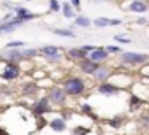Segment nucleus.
Masks as SVG:
<instances>
[{"mask_svg": "<svg viewBox=\"0 0 149 135\" xmlns=\"http://www.w3.org/2000/svg\"><path fill=\"white\" fill-rule=\"evenodd\" d=\"M135 23H137V25H149V21H147V19L144 18V16H140V18H137V19H135Z\"/></svg>", "mask_w": 149, "mask_h": 135, "instance_id": "obj_35", "label": "nucleus"}, {"mask_svg": "<svg viewBox=\"0 0 149 135\" xmlns=\"http://www.w3.org/2000/svg\"><path fill=\"white\" fill-rule=\"evenodd\" d=\"M68 2L74 6V9H76V11H79V9H81V0H68Z\"/></svg>", "mask_w": 149, "mask_h": 135, "instance_id": "obj_33", "label": "nucleus"}, {"mask_svg": "<svg viewBox=\"0 0 149 135\" xmlns=\"http://www.w3.org/2000/svg\"><path fill=\"white\" fill-rule=\"evenodd\" d=\"M61 11V4L58 0H49V13H60Z\"/></svg>", "mask_w": 149, "mask_h": 135, "instance_id": "obj_29", "label": "nucleus"}, {"mask_svg": "<svg viewBox=\"0 0 149 135\" xmlns=\"http://www.w3.org/2000/svg\"><path fill=\"white\" fill-rule=\"evenodd\" d=\"M105 49H107L109 54H121L123 53V49L119 46H116V44H109V46H105Z\"/></svg>", "mask_w": 149, "mask_h": 135, "instance_id": "obj_28", "label": "nucleus"}, {"mask_svg": "<svg viewBox=\"0 0 149 135\" xmlns=\"http://www.w3.org/2000/svg\"><path fill=\"white\" fill-rule=\"evenodd\" d=\"M121 9L126 13H135V14H144L149 11V2L147 0H123Z\"/></svg>", "mask_w": 149, "mask_h": 135, "instance_id": "obj_3", "label": "nucleus"}, {"mask_svg": "<svg viewBox=\"0 0 149 135\" xmlns=\"http://www.w3.org/2000/svg\"><path fill=\"white\" fill-rule=\"evenodd\" d=\"M74 25L76 26H81V28H90L93 25V19H90L88 16H83V14H77L76 21H74Z\"/></svg>", "mask_w": 149, "mask_h": 135, "instance_id": "obj_18", "label": "nucleus"}, {"mask_svg": "<svg viewBox=\"0 0 149 135\" xmlns=\"http://www.w3.org/2000/svg\"><path fill=\"white\" fill-rule=\"evenodd\" d=\"M93 25H95L97 28H107V26H111V18L98 16L97 19H93Z\"/></svg>", "mask_w": 149, "mask_h": 135, "instance_id": "obj_21", "label": "nucleus"}, {"mask_svg": "<svg viewBox=\"0 0 149 135\" xmlns=\"http://www.w3.org/2000/svg\"><path fill=\"white\" fill-rule=\"evenodd\" d=\"M61 14H63V18H67V19H76V18H77L76 9H74V6L68 2V0L61 4Z\"/></svg>", "mask_w": 149, "mask_h": 135, "instance_id": "obj_17", "label": "nucleus"}, {"mask_svg": "<svg viewBox=\"0 0 149 135\" xmlns=\"http://www.w3.org/2000/svg\"><path fill=\"white\" fill-rule=\"evenodd\" d=\"M51 111H53V104L49 102L47 97L37 98V102L32 105V114H33L35 118H44V114H47V112H51Z\"/></svg>", "mask_w": 149, "mask_h": 135, "instance_id": "obj_6", "label": "nucleus"}, {"mask_svg": "<svg viewBox=\"0 0 149 135\" xmlns=\"http://www.w3.org/2000/svg\"><path fill=\"white\" fill-rule=\"evenodd\" d=\"M107 123H109L111 128H121L123 123H125V118H123V116H114V118H111Z\"/></svg>", "mask_w": 149, "mask_h": 135, "instance_id": "obj_23", "label": "nucleus"}, {"mask_svg": "<svg viewBox=\"0 0 149 135\" xmlns=\"http://www.w3.org/2000/svg\"><path fill=\"white\" fill-rule=\"evenodd\" d=\"M53 33H54V35H60V37H70V39L77 37L76 32H74V28H70V26H68V28H54Z\"/></svg>", "mask_w": 149, "mask_h": 135, "instance_id": "obj_19", "label": "nucleus"}, {"mask_svg": "<svg viewBox=\"0 0 149 135\" xmlns=\"http://www.w3.org/2000/svg\"><path fill=\"white\" fill-rule=\"evenodd\" d=\"M25 2H30V0H25Z\"/></svg>", "mask_w": 149, "mask_h": 135, "instance_id": "obj_38", "label": "nucleus"}, {"mask_svg": "<svg viewBox=\"0 0 149 135\" xmlns=\"http://www.w3.org/2000/svg\"><path fill=\"white\" fill-rule=\"evenodd\" d=\"M47 98H49V102L53 104V105H63L65 102H67V91L63 90V86H60V84H54L51 90H47V95H46Z\"/></svg>", "mask_w": 149, "mask_h": 135, "instance_id": "obj_5", "label": "nucleus"}, {"mask_svg": "<svg viewBox=\"0 0 149 135\" xmlns=\"http://www.w3.org/2000/svg\"><path fill=\"white\" fill-rule=\"evenodd\" d=\"M98 2H112V0H98Z\"/></svg>", "mask_w": 149, "mask_h": 135, "instance_id": "obj_37", "label": "nucleus"}, {"mask_svg": "<svg viewBox=\"0 0 149 135\" xmlns=\"http://www.w3.org/2000/svg\"><path fill=\"white\" fill-rule=\"evenodd\" d=\"M114 76V69L111 65H100L98 69H97V72L91 76V79H93V83H97V84H100V83H107V81H111V77Z\"/></svg>", "mask_w": 149, "mask_h": 135, "instance_id": "obj_7", "label": "nucleus"}, {"mask_svg": "<svg viewBox=\"0 0 149 135\" xmlns=\"http://www.w3.org/2000/svg\"><path fill=\"white\" fill-rule=\"evenodd\" d=\"M49 128H51L53 132H56V133L65 132V130H67V121H65V118H63V116H54V118H51V119H49Z\"/></svg>", "mask_w": 149, "mask_h": 135, "instance_id": "obj_14", "label": "nucleus"}, {"mask_svg": "<svg viewBox=\"0 0 149 135\" xmlns=\"http://www.w3.org/2000/svg\"><path fill=\"white\" fill-rule=\"evenodd\" d=\"M25 46H26V44H25L23 40H11V42L6 44L7 49H19V47H25Z\"/></svg>", "mask_w": 149, "mask_h": 135, "instance_id": "obj_26", "label": "nucleus"}, {"mask_svg": "<svg viewBox=\"0 0 149 135\" xmlns=\"http://www.w3.org/2000/svg\"><path fill=\"white\" fill-rule=\"evenodd\" d=\"M144 104V100L139 97V95H135V93H132L130 95V102H128V105H130V111H137L140 105Z\"/></svg>", "mask_w": 149, "mask_h": 135, "instance_id": "obj_20", "label": "nucleus"}, {"mask_svg": "<svg viewBox=\"0 0 149 135\" xmlns=\"http://www.w3.org/2000/svg\"><path fill=\"white\" fill-rule=\"evenodd\" d=\"M19 76H21V67L18 63H13V61H6L4 63V70H2V76H0L4 83L16 81Z\"/></svg>", "mask_w": 149, "mask_h": 135, "instance_id": "obj_4", "label": "nucleus"}, {"mask_svg": "<svg viewBox=\"0 0 149 135\" xmlns=\"http://www.w3.org/2000/svg\"><path fill=\"white\" fill-rule=\"evenodd\" d=\"M123 25V19H118V18H111V26H119Z\"/></svg>", "mask_w": 149, "mask_h": 135, "instance_id": "obj_34", "label": "nucleus"}, {"mask_svg": "<svg viewBox=\"0 0 149 135\" xmlns=\"http://www.w3.org/2000/svg\"><path fill=\"white\" fill-rule=\"evenodd\" d=\"M39 90H40V88H39L37 81H30V83H25V84L21 86V95H23V97H32V95H35Z\"/></svg>", "mask_w": 149, "mask_h": 135, "instance_id": "obj_16", "label": "nucleus"}, {"mask_svg": "<svg viewBox=\"0 0 149 135\" xmlns=\"http://www.w3.org/2000/svg\"><path fill=\"white\" fill-rule=\"evenodd\" d=\"M72 133H74V135H88V133H90V128L76 126V128H72Z\"/></svg>", "mask_w": 149, "mask_h": 135, "instance_id": "obj_31", "label": "nucleus"}, {"mask_svg": "<svg viewBox=\"0 0 149 135\" xmlns=\"http://www.w3.org/2000/svg\"><path fill=\"white\" fill-rule=\"evenodd\" d=\"M147 81H149V77H147Z\"/></svg>", "mask_w": 149, "mask_h": 135, "instance_id": "obj_39", "label": "nucleus"}, {"mask_svg": "<svg viewBox=\"0 0 149 135\" xmlns=\"http://www.w3.org/2000/svg\"><path fill=\"white\" fill-rule=\"evenodd\" d=\"M39 49H40V56L51 58V56L60 54L61 49H65V47H58V46H53V44H46V46H42V47H39Z\"/></svg>", "mask_w": 149, "mask_h": 135, "instance_id": "obj_15", "label": "nucleus"}, {"mask_svg": "<svg viewBox=\"0 0 149 135\" xmlns=\"http://www.w3.org/2000/svg\"><path fill=\"white\" fill-rule=\"evenodd\" d=\"M114 40H116L118 44H130V42H132V39H130V37H125V35H121V33L114 35Z\"/></svg>", "mask_w": 149, "mask_h": 135, "instance_id": "obj_32", "label": "nucleus"}, {"mask_svg": "<svg viewBox=\"0 0 149 135\" xmlns=\"http://www.w3.org/2000/svg\"><path fill=\"white\" fill-rule=\"evenodd\" d=\"M95 47H97V46H91V44H84V46H83V49H84L88 54H90L91 51H95Z\"/></svg>", "mask_w": 149, "mask_h": 135, "instance_id": "obj_36", "label": "nucleus"}, {"mask_svg": "<svg viewBox=\"0 0 149 135\" xmlns=\"http://www.w3.org/2000/svg\"><path fill=\"white\" fill-rule=\"evenodd\" d=\"M16 28H18V26H14L11 21H7V23H0V32H2V33H13Z\"/></svg>", "mask_w": 149, "mask_h": 135, "instance_id": "obj_25", "label": "nucleus"}, {"mask_svg": "<svg viewBox=\"0 0 149 135\" xmlns=\"http://www.w3.org/2000/svg\"><path fill=\"white\" fill-rule=\"evenodd\" d=\"M61 86H63V90L67 91V95H68V97H74V98L84 95V91L88 90L86 79H84L83 76H79V74H70V76H67L65 81L61 83Z\"/></svg>", "mask_w": 149, "mask_h": 135, "instance_id": "obj_1", "label": "nucleus"}, {"mask_svg": "<svg viewBox=\"0 0 149 135\" xmlns=\"http://www.w3.org/2000/svg\"><path fill=\"white\" fill-rule=\"evenodd\" d=\"M44 60H46L47 63H51V65H56V67H58V65L63 61V54L60 53V54H56V56H51V58H44Z\"/></svg>", "mask_w": 149, "mask_h": 135, "instance_id": "obj_27", "label": "nucleus"}, {"mask_svg": "<svg viewBox=\"0 0 149 135\" xmlns=\"http://www.w3.org/2000/svg\"><path fill=\"white\" fill-rule=\"evenodd\" d=\"M65 56L70 60V61H76V63H79V61H83V60H86L90 54L83 49V46L81 47H67L65 49Z\"/></svg>", "mask_w": 149, "mask_h": 135, "instance_id": "obj_10", "label": "nucleus"}, {"mask_svg": "<svg viewBox=\"0 0 149 135\" xmlns=\"http://www.w3.org/2000/svg\"><path fill=\"white\" fill-rule=\"evenodd\" d=\"M32 77H33V81H37V83H39V81L46 79V77H47V74H46L44 70H33V72H32Z\"/></svg>", "mask_w": 149, "mask_h": 135, "instance_id": "obj_30", "label": "nucleus"}, {"mask_svg": "<svg viewBox=\"0 0 149 135\" xmlns=\"http://www.w3.org/2000/svg\"><path fill=\"white\" fill-rule=\"evenodd\" d=\"M109 56H111V54L107 53V49H105V47H95V51H91L88 58H90V60H93L95 63L104 65V63L109 60Z\"/></svg>", "mask_w": 149, "mask_h": 135, "instance_id": "obj_13", "label": "nucleus"}, {"mask_svg": "<svg viewBox=\"0 0 149 135\" xmlns=\"http://www.w3.org/2000/svg\"><path fill=\"white\" fill-rule=\"evenodd\" d=\"M98 67H100V63H95V61H93V60H90V58H86V60H83V61H79V63H77L79 72H81V74H84V76H93V74L97 72Z\"/></svg>", "mask_w": 149, "mask_h": 135, "instance_id": "obj_11", "label": "nucleus"}, {"mask_svg": "<svg viewBox=\"0 0 149 135\" xmlns=\"http://www.w3.org/2000/svg\"><path fill=\"white\" fill-rule=\"evenodd\" d=\"M95 91H97L98 95H104V97H118L123 90L118 88L116 84H112L111 81H107V83H100V84H97V86H95Z\"/></svg>", "mask_w": 149, "mask_h": 135, "instance_id": "obj_9", "label": "nucleus"}, {"mask_svg": "<svg viewBox=\"0 0 149 135\" xmlns=\"http://www.w3.org/2000/svg\"><path fill=\"white\" fill-rule=\"evenodd\" d=\"M123 67H144L149 63V54L146 53H133V51H123L119 54Z\"/></svg>", "mask_w": 149, "mask_h": 135, "instance_id": "obj_2", "label": "nucleus"}, {"mask_svg": "<svg viewBox=\"0 0 149 135\" xmlns=\"http://www.w3.org/2000/svg\"><path fill=\"white\" fill-rule=\"evenodd\" d=\"M2 61H13V63H18L21 65L25 61V54H23V49H7L4 47L2 51Z\"/></svg>", "mask_w": 149, "mask_h": 135, "instance_id": "obj_8", "label": "nucleus"}, {"mask_svg": "<svg viewBox=\"0 0 149 135\" xmlns=\"http://www.w3.org/2000/svg\"><path fill=\"white\" fill-rule=\"evenodd\" d=\"M79 111H81L83 114L90 116V118H95V114H93V107H91L88 102H81V104H79Z\"/></svg>", "mask_w": 149, "mask_h": 135, "instance_id": "obj_22", "label": "nucleus"}, {"mask_svg": "<svg viewBox=\"0 0 149 135\" xmlns=\"http://www.w3.org/2000/svg\"><path fill=\"white\" fill-rule=\"evenodd\" d=\"M23 54H25V60H33L37 56H40V49H23Z\"/></svg>", "mask_w": 149, "mask_h": 135, "instance_id": "obj_24", "label": "nucleus"}, {"mask_svg": "<svg viewBox=\"0 0 149 135\" xmlns=\"http://www.w3.org/2000/svg\"><path fill=\"white\" fill-rule=\"evenodd\" d=\"M13 13H14V16L21 18L25 23H26V21H33V19H37V18H39V14H35V13H30L26 7H21L19 4H16V6H14V11H13Z\"/></svg>", "mask_w": 149, "mask_h": 135, "instance_id": "obj_12", "label": "nucleus"}]
</instances>
